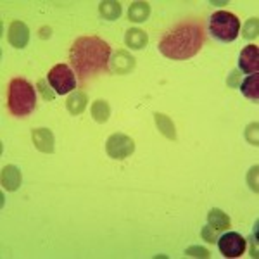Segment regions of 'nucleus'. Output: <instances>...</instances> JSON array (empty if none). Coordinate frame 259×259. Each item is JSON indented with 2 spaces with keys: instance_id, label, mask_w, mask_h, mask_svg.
<instances>
[{
  "instance_id": "a878e982",
  "label": "nucleus",
  "mask_w": 259,
  "mask_h": 259,
  "mask_svg": "<svg viewBox=\"0 0 259 259\" xmlns=\"http://www.w3.org/2000/svg\"><path fill=\"white\" fill-rule=\"evenodd\" d=\"M40 36H41V38H49V36H50V28H41Z\"/></svg>"
},
{
  "instance_id": "5701e85b",
  "label": "nucleus",
  "mask_w": 259,
  "mask_h": 259,
  "mask_svg": "<svg viewBox=\"0 0 259 259\" xmlns=\"http://www.w3.org/2000/svg\"><path fill=\"white\" fill-rule=\"evenodd\" d=\"M216 235H218V230H214L211 227V225H207V227L202 228V239L206 242H216Z\"/></svg>"
},
{
  "instance_id": "6ab92c4d",
  "label": "nucleus",
  "mask_w": 259,
  "mask_h": 259,
  "mask_svg": "<svg viewBox=\"0 0 259 259\" xmlns=\"http://www.w3.org/2000/svg\"><path fill=\"white\" fill-rule=\"evenodd\" d=\"M99 12L104 19L107 21H116L121 16V4L114 2V0H106V2L99 4Z\"/></svg>"
},
{
  "instance_id": "4468645a",
  "label": "nucleus",
  "mask_w": 259,
  "mask_h": 259,
  "mask_svg": "<svg viewBox=\"0 0 259 259\" xmlns=\"http://www.w3.org/2000/svg\"><path fill=\"white\" fill-rule=\"evenodd\" d=\"M87 104H89V97H87L85 92H73L68 97L66 107L73 116H80L87 109Z\"/></svg>"
},
{
  "instance_id": "6e6552de",
  "label": "nucleus",
  "mask_w": 259,
  "mask_h": 259,
  "mask_svg": "<svg viewBox=\"0 0 259 259\" xmlns=\"http://www.w3.org/2000/svg\"><path fill=\"white\" fill-rule=\"evenodd\" d=\"M239 68L247 74H256L259 71V47L247 45L242 49L239 57Z\"/></svg>"
},
{
  "instance_id": "20e7f679",
  "label": "nucleus",
  "mask_w": 259,
  "mask_h": 259,
  "mask_svg": "<svg viewBox=\"0 0 259 259\" xmlns=\"http://www.w3.org/2000/svg\"><path fill=\"white\" fill-rule=\"evenodd\" d=\"M209 30L220 41H233L240 35V19L228 11H218L211 16Z\"/></svg>"
},
{
  "instance_id": "423d86ee",
  "label": "nucleus",
  "mask_w": 259,
  "mask_h": 259,
  "mask_svg": "<svg viewBox=\"0 0 259 259\" xmlns=\"http://www.w3.org/2000/svg\"><path fill=\"white\" fill-rule=\"evenodd\" d=\"M135 150V142L124 133H114L106 142V152L112 159H126Z\"/></svg>"
},
{
  "instance_id": "f8f14e48",
  "label": "nucleus",
  "mask_w": 259,
  "mask_h": 259,
  "mask_svg": "<svg viewBox=\"0 0 259 259\" xmlns=\"http://www.w3.org/2000/svg\"><path fill=\"white\" fill-rule=\"evenodd\" d=\"M21 182H23V177H21V171L18 166L14 164H7L2 168V187L9 192L18 190L21 187Z\"/></svg>"
},
{
  "instance_id": "412c9836",
  "label": "nucleus",
  "mask_w": 259,
  "mask_h": 259,
  "mask_svg": "<svg viewBox=\"0 0 259 259\" xmlns=\"http://www.w3.org/2000/svg\"><path fill=\"white\" fill-rule=\"evenodd\" d=\"M257 30H259V19L257 18H250L247 23H245L244 30H242V35H244V38L247 40H252L257 36Z\"/></svg>"
},
{
  "instance_id": "2eb2a0df",
  "label": "nucleus",
  "mask_w": 259,
  "mask_h": 259,
  "mask_svg": "<svg viewBox=\"0 0 259 259\" xmlns=\"http://www.w3.org/2000/svg\"><path fill=\"white\" fill-rule=\"evenodd\" d=\"M154 121H156L157 130L169 140H177V130H175V123L171 121L168 116L162 114V112H156L154 114Z\"/></svg>"
},
{
  "instance_id": "f257e3e1",
  "label": "nucleus",
  "mask_w": 259,
  "mask_h": 259,
  "mask_svg": "<svg viewBox=\"0 0 259 259\" xmlns=\"http://www.w3.org/2000/svg\"><path fill=\"white\" fill-rule=\"evenodd\" d=\"M69 61L81 81L109 69L111 47L99 36H80L69 50Z\"/></svg>"
},
{
  "instance_id": "dca6fc26",
  "label": "nucleus",
  "mask_w": 259,
  "mask_h": 259,
  "mask_svg": "<svg viewBox=\"0 0 259 259\" xmlns=\"http://www.w3.org/2000/svg\"><path fill=\"white\" fill-rule=\"evenodd\" d=\"M207 221H209L211 227L214 230H218V232L228 230L230 225H232L227 212H223L221 209H218V207H212V209L207 212Z\"/></svg>"
},
{
  "instance_id": "9b49d317",
  "label": "nucleus",
  "mask_w": 259,
  "mask_h": 259,
  "mask_svg": "<svg viewBox=\"0 0 259 259\" xmlns=\"http://www.w3.org/2000/svg\"><path fill=\"white\" fill-rule=\"evenodd\" d=\"M31 139L35 147L40 150V152L45 154H52L54 152V135L52 132L47 128H36L31 132Z\"/></svg>"
},
{
  "instance_id": "0eeeda50",
  "label": "nucleus",
  "mask_w": 259,
  "mask_h": 259,
  "mask_svg": "<svg viewBox=\"0 0 259 259\" xmlns=\"http://www.w3.org/2000/svg\"><path fill=\"white\" fill-rule=\"evenodd\" d=\"M218 247L220 252L223 254L225 257H239L245 252V239L237 232H228L225 235H221L218 240Z\"/></svg>"
},
{
  "instance_id": "39448f33",
  "label": "nucleus",
  "mask_w": 259,
  "mask_h": 259,
  "mask_svg": "<svg viewBox=\"0 0 259 259\" xmlns=\"http://www.w3.org/2000/svg\"><path fill=\"white\" fill-rule=\"evenodd\" d=\"M47 80L54 92L59 95H66L69 92L76 89V78H74V71L68 64H57L49 71Z\"/></svg>"
},
{
  "instance_id": "f03ea898",
  "label": "nucleus",
  "mask_w": 259,
  "mask_h": 259,
  "mask_svg": "<svg viewBox=\"0 0 259 259\" xmlns=\"http://www.w3.org/2000/svg\"><path fill=\"white\" fill-rule=\"evenodd\" d=\"M204 45V26L195 21L180 23L166 33L159 41L162 56L173 61H185L199 54Z\"/></svg>"
},
{
  "instance_id": "a211bd4d",
  "label": "nucleus",
  "mask_w": 259,
  "mask_h": 259,
  "mask_svg": "<svg viewBox=\"0 0 259 259\" xmlns=\"http://www.w3.org/2000/svg\"><path fill=\"white\" fill-rule=\"evenodd\" d=\"M240 90L247 99L257 102V99H259V74L256 73V74H250L249 78H245L240 85Z\"/></svg>"
},
{
  "instance_id": "1a4fd4ad",
  "label": "nucleus",
  "mask_w": 259,
  "mask_h": 259,
  "mask_svg": "<svg viewBox=\"0 0 259 259\" xmlns=\"http://www.w3.org/2000/svg\"><path fill=\"white\" fill-rule=\"evenodd\" d=\"M7 40L12 47L16 49H24L30 40V30L23 21H12L9 26V33H7Z\"/></svg>"
},
{
  "instance_id": "b1692460",
  "label": "nucleus",
  "mask_w": 259,
  "mask_h": 259,
  "mask_svg": "<svg viewBox=\"0 0 259 259\" xmlns=\"http://www.w3.org/2000/svg\"><path fill=\"white\" fill-rule=\"evenodd\" d=\"M36 87H38V90L41 92V97H44L45 100H54V92L47 87V81H45V80H40V81H38V85H36Z\"/></svg>"
},
{
  "instance_id": "393cba45",
  "label": "nucleus",
  "mask_w": 259,
  "mask_h": 259,
  "mask_svg": "<svg viewBox=\"0 0 259 259\" xmlns=\"http://www.w3.org/2000/svg\"><path fill=\"white\" fill-rule=\"evenodd\" d=\"M239 78H240V74H239V71H233L232 74H230V78L227 80V83L232 89H237V87H240V81H239Z\"/></svg>"
},
{
  "instance_id": "aec40b11",
  "label": "nucleus",
  "mask_w": 259,
  "mask_h": 259,
  "mask_svg": "<svg viewBox=\"0 0 259 259\" xmlns=\"http://www.w3.org/2000/svg\"><path fill=\"white\" fill-rule=\"evenodd\" d=\"M92 116H94V119L97 121V123H106L107 119H109L111 116V107L109 104L106 102V100H95L94 104H92Z\"/></svg>"
},
{
  "instance_id": "7ed1b4c3",
  "label": "nucleus",
  "mask_w": 259,
  "mask_h": 259,
  "mask_svg": "<svg viewBox=\"0 0 259 259\" xmlns=\"http://www.w3.org/2000/svg\"><path fill=\"white\" fill-rule=\"evenodd\" d=\"M36 107V94L30 81L24 78H14L9 83L7 90V109L12 116L24 118L31 114Z\"/></svg>"
},
{
  "instance_id": "f3484780",
  "label": "nucleus",
  "mask_w": 259,
  "mask_h": 259,
  "mask_svg": "<svg viewBox=\"0 0 259 259\" xmlns=\"http://www.w3.org/2000/svg\"><path fill=\"white\" fill-rule=\"evenodd\" d=\"M150 16V6L147 2H133L128 11V19L133 23H144Z\"/></svg>"
},
{
  "instance_id": "4be33fe9",
  "label": "nucleus",
  "mask_w": 259,
  "mask_h": 259,
  "mask_svg": "<svg viewBox=\"0 0 259 259\" xmlns=\"http://www.w3.org/2000/svg\"><path fill=\"white\" fill-rule=\"evenodd\" d=\"M185 254H189L192 257H209V250L200 247V245H194V247H189L185 250Z\"/></svg>"
},
{
  "instance_id": "ddd939ff",
  "label": "nucleus",
  "mask_w": 259,
  "mask_h": 259,
  "mask_svg": "<svg viewBox=\"0 0 259 259\" xmlns=\"http://www.w3.org/2000/svg\"><path fill=\"white\" fill-rule=\"evenodd\" d=\"M124 44H126V47L133 50H142L149 44V36L140 28H130L126 35H124Z\"/></svg>"
},
{
  "instance_id": "9d476101",
  "label": "nucleus",
  "mask_w": 259,
  "mask_h": 259,
  "mask_svg": "<svg viewBox=\"0 0 259 259\" xmlns=\"http://www.w3.org/2000/svg\"><path fill=\"white\" fill-rule=\"evenodd\" d=\"M109 62L112 73L116 74H128L130 71L135 69V57L126 50H116V54Z\"/></svg>"
}]
</instances>
